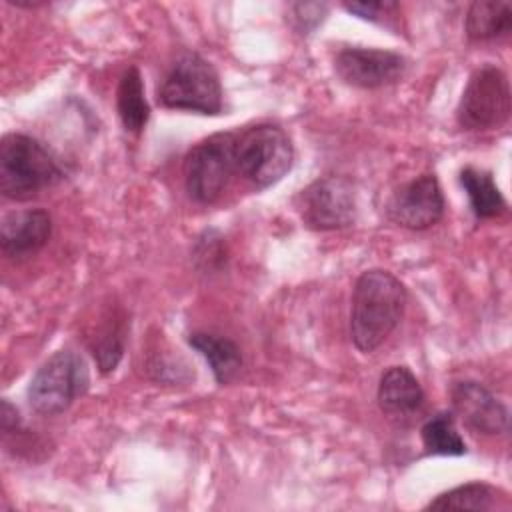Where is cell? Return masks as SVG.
I'll use <instances>...</instances> for the list:
<instances>
[{
  "label": "cell",
  "mask_w": 512,
  "mask_h": 512,
  "mask_svg": "<svg viewBox=\"0 0 512 512\" xmlns=\"http://www.w3.org/2000/svg\"><path fill=\"white\" fill-rule=\"evenodd\" d=\"M294 146L284 128L256 124L236 134V172L256 190L278 184L292 168Z\"/></svg>",
  "instance_id": "277c9868"
},
{
  "label": "cell",
  "mask_w": 512,
  "mask_h": 512,
  "mask_svg": "<svg viewBox=\"0 0 512 512\" xmlns=\"http://www.w3.org/2000/svg\"><path fill=\"white\" fill-rule=\"evenodd\" d=\"M90 372L86 360L74 350H58L36 370L28 384V404L42 416L66 412L86 394Z\"/></svg>",
  "instance_id": "5b68a950"
},
{
  "label": "cell",
  "mask_w": 512,
  "mask_h": 512,
  "mask_svg": "<svg viewBox=\"0 0 512 512\" xmlns=\"http://www.w3.org/2000/svg\"><path fill=\"white\" fill-rule=\"evenodd\" d=\"M188 344L204 356L214 380L224 386L230 384L242 368V354L234 340L214 332H192Z\"/></svg>",
  "instance_id": "5bb4252c"
},
{
  "label": "cell",
  "mask_w": 512,
  "mask_h": 512,
  "mask_svg": "<svg viewBox=\"0 0 512 512\" xmlns=\"http://www.w3.org/2000/svg\"><path fill=\"white\" fill-rule=\"evenodd\" d=\"M444 194L436 174H420L400 184L386 202L388 218L406 230H426L444 216Z\"/></svg>",
  "instance_id": "9c48e42d"
},
{
  "label": "cell",
  "mask_w": 512,
  "mask_h": 512,
  "mask_svg": "<svg viewBox=\"0 0 512 512\" xmlns=\"http://www.w3.org/2000/svg\"><path fill=\"white\" fill-rule=\"evenodd\" d=\"M498 490L486 482H468L450 488L430 500L424 510H494L498 504Z\"/></svg>",
  "instance_id": "d6986e66"
},
{
  "label": "cell",
  "mask_w": 512,
  "mask_h": 512,
  "mask_svg": "<svg viewBox=\"0 0 512 512\" xmlns=\"http://www.w3.org/2000/svg\"><path fill=\"white\" fill-rule=\"evenodd\" d=\"M116 110L126 132L142 134L150 120V106L144 94V82L138 66H128L116 88Z\"/></svg>",
  "instance_id": "9a60e30c"
},
{
  "label": "cell",
  "mask_w": 512,
  "mask_h": 512,
  "mask_svg": "<svg viewBox=\"0 0 512 512\" xmlns=\"http://www.w3.org/2000/svg\"><path fill=\"white\" fill-rule=\"evenodd\" d=\"M408 304L406 286L388 270L362 272L352 290L350 338L354 346L370 354L400 324Z\"/></svg>",
  "instance_id": "6da1fadb"
},
{
  "label": "cell",
  "mask_w": 512,
  "mask_h": 512,
  "mask_svg": "<svg viewBox=\"0 0 512 512\" xmlns=\"http://www.w3.org/2000/svg\"><path fill=\"white\" fill-rule=\"evenodd\" d=\"M290 22L294 30L300 34H310L324 18L328 12V4L324 2H298L290 6Z\"/></svg>",
  "instance_id": "44dd1931"
},
{
  "label": "cell",
  "mask_w": 512,
  "mask_h": 512,
  "mask_svg": "<svg viewBox=\"0 0 512 512\" xmlns=\"http://www.w3.org/2000/svg\"><path fill=\"white\" fill-rule=\"evenodd\" d=\"M376 400L388 418H410L424 406V390L406 366H390L382 372Z\"/></svg>",
  "instance_id": "4fadbf2b"
},
{
  "label": "cell",
  "mask_w": 512,
  "mask_h": 512,
  "mask_svg": "<svg viewBox=\"0 0 512 512\" xmlns=\"http://www.w3.org/2000/svg\"><path fill=\"white\" fill-rule=\"evenodd\" d=\"M236 172V134L218 132L194 144L184 156L188 196L198 204L216 202Z\"/></svg>",
  "instance_id": "8992f818"
},
{
  "label": "cell",
  "mask_w": 512,
  "mask_h": 512,
  "mask_svg": "<svg viewBox=\"0 0 512 512\" xmlns=\"http://www.w3.org/2000/svg\"><path fill=\"white\" fill-rule=\"evenodd\" d=\"M420 438L426 452L434 456H462L468 450L452 412H438L428 418L420 428Z\"/></svg>",
  "instance_id": "ffe728a7"
},
{
  "label": "cell",
  "mask_w": 512,
  "mask_h": 512,
  "mask_svg": "<svg viewBox=\"0 0 512 512\" xmlns=\"http://www.w3.org/2000/svg\"><path fill=\"white\" fill-rule=\"evenodd\" d=\"M512 110L510 82L502 68H476L456 106V122L464 130H492L508 122Z\"/></svg>",
  "instance_id": "52a82bcc"
},
{
  "label": "cell",
  "mask_w": 512,
  "mask_h": 512,
  "mask_svg": "<svg viewBox=\"0 0 512 512\" xmlns=\"http://www.w3.org/2000/svg\"><path fill=\"white\" fill-rule=\"evenodd\" d=\"M156 100L162 108L216 116L224 106V92L216 68L198 52H180L166 72Z\"/></svg>",
  "instance_id": "3957f363"
},
{
  "label": "cell",
  "mask_w": 512,
  "mask_h": 512,
  "mask_svg": "<svg viewBox=\"0 0 512 512\" xmlns=\"http://www.w3.org/2000/svg\"><path fill=\"white\" fill-rule=\"evenodd\" d=\"M452 414L466 428L484 436H500L508 432V408L480 382L460 380L450 388Z\"/></svg>",
  "instance_id": "8fae6325"
},
{
  "label": "cell",
  "mask_w": 512,
  "mask_h": 512,
  "mask_svg": "<svg viewBox=\"0 0 512 512\" xmlns=\"http://www.w3.org/2000/svg\"><path fill=\"white\" fill-rule=\"evenodd\" d=\"M64 180L54 154L36 138L20 132L0 140V192L8 200L24 202Z\"/></svg>",
  "instance_id": "7a4b0ae2"
},
{
  "label": "cell",
  "mask_w": 512,
  "mask_h": 512,
  "mask_svg": "<svg viewBox=\"0 0 512 512\" xmlns=\"http://www.w3.org/2000/svg\"><path fill=\"white\" fill-rule=\"evenodd\" d=\"M344 10L350 14H356L362 20L378 22V24H388L386 18L396 16L400 6L390 0H380V2H344Z\"/></svg>",
  "instance_id": "7402d4cb"
},
{
  "label": "cell",
  "mask_w": 512,
  "mask_h": 512,
  "mask_svg": "<svg viewBox=\"0 0 512 512\" xmlns=\"http://www.w3.org/2000/svg\"><path fill=\"white\" fill-rule=\"evenodd\" d=\"M50 236L52 216L44 208H28L2 216L0 246L6 258H28L42 250Z\"/></svg>",
  "instance_id": "7c38bea8"
},
{
  "label": "cell",
  "mask_w": 512,
  "mask_h": 512,
  "mask_svg": "<svg viewBox=\"0 0 512 512\" xmlns=\"http://www.w3.org/2000/svg\"><path fill=\"white\" fill-rule=\"evenodd\" d=\"M460 184L468 196L470 208L476 218L488 220L502 216L508 208L506 198L494 182V176L488 170L466 166L460 170Z\"/></svg>",
  "instance_id": "e0dca14e"
},
{
  "label": "cell",
  "mask_w": 512,
  "mask_h": 512,
  "mask_svg": "<svg viewBox=\"0 0 512 512\" xmlns=\"http://www.w3.org/2000/svg\"><path fill=\"white\" fill-rule=\"evenodd\" d=\"M124 342H126V318L114 310L104 314L102 324L96 328L94 336L90 338V352L102 374H108L118 366L124 354Z\"/></svg>",
  "instance_id": "ac0fdd59"
},
{
  "label": "cell",
  "mask_w": 512,
  "mask_h": 512,
  "mask_svg": "<svg viewBox=\"0 0 512 512\" xmlns=\"http://www.w3.org/2000/svg\"><path fill=\"white\" fill-rule=\"evenodd\" d=\"M296 210L306 228L342 230L356 222V192L346 176H322L296 196Z\"/></svg>",
  "instance_id": "ba28073f"
},
{
  "label": "cell",
  "mask_w": 512,
  "mask_h": 512,
  "mask_svg": "<svg viewBox=\"0 0 512 512\" xmlns=\"http://www.w3.org/2000/svg\"><path fill=\"white\" fill-rule=\"evenodd\" d=\"M512 28V4L508 0H476L470 4L464 30L472 42H488L506 36Z\"/></svg>",
  "instance_id": "2e32d148"
},
{
  "label": "cell",
  "mask_w": 512,
  "mask_h": 512,
  "mask_svg": "<svg viewBox=\"0 0 512 512\" xmlns=\"http://www.w3.org/2000/svg\"><path fill=\"white\" fill-rule=\"evenodd\" d=\"M406 58L392 50L348 46L334 58L338 78L354 88L376 90L396 84L406 72Z\"/></svg>",
  "instance_id": "30bf717a"
}]
</instances>
